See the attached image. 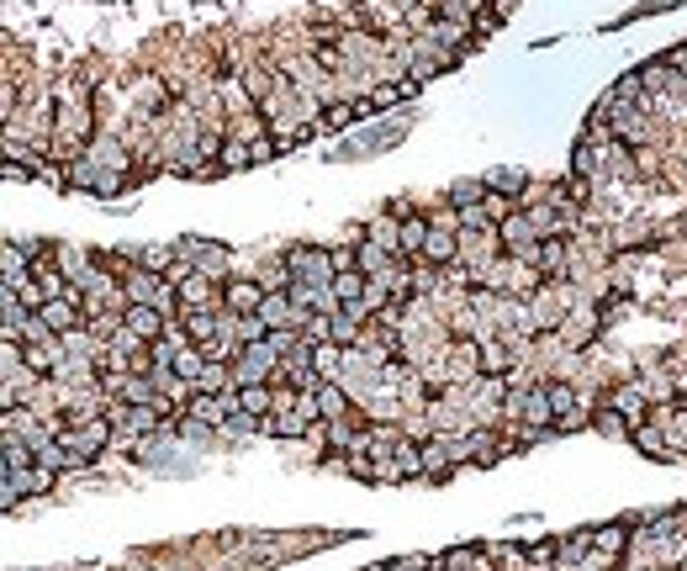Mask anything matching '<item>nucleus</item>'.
<instances>
[{
	"label": "nucleus",
	"mask_w": 687,
	"mask_h": 571,
	"mask_svg": "<svg viewBox=\"0 0 687 571\" xmlns=\"http://www.w3.org/2000/svg\"><path fill=\"white\" fill-rule=\"evenodd\" d=\"M59 445L74 455V466H90V460H96L106 445H111V423L106 418H90V423H69V429L59 434Z\"/></svg>",
	"instance_id": "7"
},
{
	"label": "nucleus",
	"mask_w": 687,
	"mask_h": 571,
	"mask_svg": "<svg viewBox=\"0 0 687 571\" xmlns=\"http://www.w3.org/2000/svg\"><path fill=\"white\" fill-rule=\"evenodd\" d=\"M386 571H429V556H397V561H381Z\"/></svg>",
	"instance_id": "42"
},
{
	"label": "nucleus",
	"mask_w": 687,
	"mask_h": 571,
	"mask_svg": "<svg viewBox=\"0 0 687 571\" xmlns=\"http://www.w3.org/2000/svg\"><path fill=\"white\" fill-rule=\"evenodd\" d=\"M0 455H6L11 471H27L32 466V445H27V439H16V434H0Z\"/></svg>",
	"instance_id": "35"
},
{
	"label": "nucleus",
	"mask_w": 687,
	"mask_h": 571,
	"mask_svg": "<svg viewBox=\"0 0 687 571\" xmlns=\"http://www.w3.org/2000/svg\"><path fill=\"white\" fill-rule=\"evenodd\" d=\"M629 445H635L645 460H677V466H687V455H677L672 445H666V429L651 418V423H640V429H629Z\"/></svg>",
	"instance_id": "15"
},
{
	"label": "nucleus",
	"mask_w": 687,
	"mask_h": 571,
	"mask_svg": "<svg viewBox=\"0 0 687 571\" xmlns=\"http://www.w3.org/2000/svg\"><path fill=\"white\" fill-rule=\"evenodd\" d=\"M545 392H550L555 434H577V429H587V423H592V402L571 381H545Z\"/></svg>",
	"instance_id": "4"
},
{
	"label": "nucleus",
	"mask_w": 687,
	"mask_h": 571,
	"mask_svg": "<svg viewBox=\"0 0 687 571\" xmlns=\"http://www.w3.org/2000/svg\"><path fill=\"white\" fill-rule=\"evenodd\" d=\"M312 371H318L323 381H339V371H344V349H339V344H312Z\"/></svg>",
	"instance_id": "33"
},
{
	"label": "nucleus",
	"mask_w": 687,
	"mask_h": 571,
	"mask_svg": "<svg viewBox=\"0 0 687 571\" xmlns=\"http://www.w3.org/2000/svg\"><path fill=\"white\" fill-rule=\"evenodd\" d=\"M481 180H487V191H497V196H508L513 207H518V196L529 191V175H524V170H513V164H503V170H487V175H481Z\"/></svg>",
	"instance_id": "26"
},
{
	"label": "nucleus",
	"mask_w": 687,
	"mask_h": 571,
	"mask_svg": "<svg viewBox=\"0 0 687 571\" xmlns=\"http://www.w3.org/2000/svg\"><path fill=\"white\" fill-rule=\"evenodd\" d=\"M492 260H503V244H497V228H481V233H460V254H455V265H466L476 281L487 275Z\"/></svg>",
	"instance_id": "12"
},
{
	"label": "nucleus",
	"mask_w": 687,
	"mask_h": 571,
	"mask_svg": "<svg viewBox=\"0 0 687 571\" xmlns=\"http://www.w3.org/2000/svg\"><path fill=\"white\" fill-rule=\"evenodd\" d=\"M265 302V286L259 281H222V312H233V318H249Z\"/></svg>",
	"instance_id": "18"
},
{
	"label": "nucleus",
	"mask_w": 687,
	"mask_h": 571,
	"mask_svg": "<svg viewBox=\"0 0 687 571\" xmlns=\"http://www.w3.org/2000/svg\"><path fill=\"white\" fill-rule=\"evenodd\" d=\"M328 254H333V275H339V270H355V244H333Z\"/></svg>",
	"instance_id": "41"
},
{
	"label": "nucleus",
	"mask_w": 687,
	"mask_h": 571,
	"mask_svg": "<svg viewBox=\"0 0 687 571\" xmlns=\"http://www.w3.org/2000/svg\"><path fill=\"white\" fill-rule=\"evenodd\" d=\"M392 265H397V254H386L381 244H370V238H360V244H355V270L360 275H386Z\"/></svg>",
	"instance_id": "28"
},
{
	"label": "nucleus",
	"mask_w": 687,
	"mask_h": 571,
	"mask_svg": "<svg viewBox=\"0 0 687 571\" xmlns=\"http://www.w3.org/2000/svg\"><path fill=\"white\" fill-rule=\"evenodd\" d=\"M397 228H402V217H392V212H381V217H370V228H365V238H370V244H381L386 254H397Z\"/></svg>",
	"instance_id": "32"
},
{
	"label": "nucleus",
	"mask_w": 687,
	"mask_h": 571,
	"mask_svg": "<svg viewBox=\"0 0 687 571\" xmlns=\"http://www.w3.org/2000/svg\"><path fill=\"white\" fill-rule=\"evenodd\" d=\"M175 254H180V265H191L196 275H207V281H228V249H222V244H212V238H180V244H175Z\"/></svg>",
	"instance_id": "6"
},
{
	"label": "nucleus",
	"mask_w": 687,
	"mask_h": 571,
	"mask_svg": "<svg viewBox=\"0 0 687 571\" xmlns=\"http://www.w3.org/2000/svg\"><path fill=\"white\" fill-rule=\"evenodd\" d=\"M275 408V386H238V413L244 418H270Z\"/></svg>",
	"instance_id": "29"
},
{
	"label": "nucleus",
	"mask_w": 687,
	"mask_h": 571,
	"mask_svg": "<svg viewBox=\"0 0 687 571\" xmlns=\"http://www.w3.org/2000/svg\"><path fill=\"white\" fill-rule=\"evenodd\" d=\"M201 365H207V355H201V349H196V344H185V349H180V355H175V376H180V381H191V386H196V376H201Z\"/></svg>",
	"instance_id": "36"
},
{
	"label": "nucleus",
	"mask_w": 687,
	"mask_h": 571,
	"mask_svg": "<svg viewBox=\"0 0 687 571\" xmlns=\"http://www.w3.org/2000/svg\"><path fill=\"white\" fill-rule=\"evenodd\" d=\"M0 291H6V281H0Z\"/></svg>",
	"instance_id": "45"
},
{
	"label": "nucleus",
	"mask_w": 687,
	"mask_h": 571,
	"mask_svg": "<svg viewBox=\"0 0 687 571\" xmlns=\"http://www.w3.org/2000/svg\"><path fill=\"white\" fill-rule=\"evenodd\" d=\"M471 571H497V566H492V556H481V561H476Z\"/></svg>",
	"instance_id": "43"
},
{
	"label": "nucleus",
	"mask_w": 687,
	"mask_h": 571,
	"mask_svg": "<svg viewBox=\"0 0 687 571\" xmlns=\"http://www.w3.org/2000/svg\"><path fill=\"white\" fill-rule=\"evenodd\" d=\"M312 402H318V423H333V418L355 413V402H349V392H344L339 381H323L318 392H312Z\"/></svg>",
	"instance_id": "24"
},
{
	"label": "nucleus",
	"mask_w": 687,
	"mask_h": 571,
	"mask_svg": "<svg viewBox=\"0 0 687 571\" xmlns=\"http://www.w3.org/2000/svg\"><path fill=\"white\" fill-rule=\"evenodd\" d=\"M481 201H487V180H455L450 186V196H444V207H481Z\"/></svg>",
	"instance_id": "31"
},
{
	"label": "nucleus",
	"mask_w": 687,
	"mask_h": 571,
	"mask_svg": "<svg viewBox=\"0 0 687 571\" xmlns=\"http://www.w3.org/2000/svg\"><path fill=\"white\" fill-rule=\"evenodd\" d=\"M333 297H339V307H355L365 297V275L360 270H339L333 275Z\"/></svg>",
	"instance_id": "34"
},
{
	"label": "nucleus",
	"mask_w": 687,
	"mask_h": 571,
	"mask_svg": "<svg viewBox=\"0 0 687 571\" xmlns=\"http://www.w3.org/2000/svg\"><path fill=\"white\" fill-rule=\"evenodd\" d=\"M423 238H429V217H423V212H407L402 228H397V260L413 265L418 254H423Z\"/></svg>",
	"instance_id": "22"
},
{
	"label": "nucleus",
	"mask_w": 687,
	"mask_h": 571,
	"mask_svg": "<svg viewBox=\"0 0 687 571\" xmlns=\"http://www.w3.org/2000/svg\"><path fill=\"white\" fill-rule=\"evenodd\" d=\"M592 429L608 434V439H629V423H624L614 408H592Z\"/></svg>",
	"instance_id": "37"
},
{
	"label": "nucleus",
	"mask_w": 687,
	"mask_h": 571,
	"mask_svg": "<svg viewBox=\"0 0 687 571\" xmlns=\"http://www.w3.org/2000/svg\"><path fill=\"white\" fill-rule=\"evenodd\" d=\"M64 186H74V191H90V196H117L127 180L122 175H106V170H96L85 154H74L69 164H64Z\"/></svg>",
	"instance_id": "11"
},
{
	"label": "nucleus",
	"mask_w": 687,
	"mask_h": 571,
	"mask_svg": "<svg viewBox=\"0 0 687 571\" xmlns=\"http://www.w3.org/2000/svg\"><path fill=\"white\" fill-rule=\"evenodd\" d=\"M59 344H64V355H69V360H90V365H101V360H106V344L90 334V328H69Z\"/></svg>",
	"instance_id": "25"
},
{
	"label": "nucleus",
	"mask_w": 687,
	"mask_h": 571,
	"mask_svg": "<svg viewBox=\"0 0 687 571\" xmlns=\"http://www.w3.org/2000/svg\"><path fill=\"white\" fill-rule=\"evenodd\" d=\"M534 270H540L545 281H566V270H571V244L566 238H540V249H534Z\"/></svg>",
	"instance_id": "17"
},
{
	"label": "nucleus",
	"mask_w": 687,
	"mask_h": 571,
	"mask_svg": "<svg viewBox=\"0 0 687 571\" xmlns=\"http://www.w3.org/2000/svg\"><path fill=\"white\" fill-rule=\"evenodd\" d=\"M196 392H233V365L228 360H207L201 365V376H196Z\"/></svg>",
	"instance_id": "30"
},
{
	"label": "nucleus",
	"mask_w": 687,
	"mask_h": 571,
	"mask_svg": "<svg viewBox=\"0 0 687 571\" xmlns=\"http://www.w3.org/2000/svg\"><path fill=\"white\" fill-rule=\"evenodd\" d=\"M233 334H238V344H259L270 328L259 323V312H249V318H233Z\"/></svg>",
	"instance_id": "39"
},
{
	"label": "nucleus",
	"mask_w": 687,
	"mask_h": 571,
	"mask_svg": "<svg viewBox=\"0 0 687 571\" xmlns=\"http://www.w3.org/2000/svg\"><path fill=\"white\" fill-rule=\"evenodd\" d=\"M170 323L175 318H164V312H154V307H122V328H133L143 344L164 339V328H170Z\"/></svg>",
	"instance_id": "21"
},
{
	"label": "nucleus",
	"mask_w": 687,
	"mask_h": 571,
	"mask_svg": "<svg viewBox=\"0 0 687 571\" xmlns=\"http://www.w3.org/2000/svg\"><path fill=\"white\" fill-rule=\"evenodd\" d=\"M497 244H503L508 260H529V265H534L540 233H534V223H529V212H524V207H513V212L503 217V223H497Z\"/></svg>",
	"instance_id": "8"
},
{
	"label": "nucleus",
	"mask_w": 687,
	"mask_h": 571,
	"mask_svg": "<svg viewBox=\"0 0 687 571\" xmlns=\"http://www.w3.org/2000/svg\"><path fill=\"white\" fill-rule=\"evenodd\" d=\"M281 265L291 281H307V286H333V254L323 244H291L281 254Z\"/></svg>",
	"instance_id": "5"
},
{
	"label": "nucleus",
	"mask_w": 687,
	"mask_h": 571,
	"mask_svg": "<svg viewBox=\"0 0 687 571\" xmlns=\"http://www.w3.org/2000/svg\"><path fill=\"white\" fill-rule=\"evenodd\" d=\"M455 254H460V233H450V228H434V223H429V238H423V254H418V265L450 270V265H455Z\"/></svg>",
	"instance_id": "16"
},
{
	"label": "nucleus",
	"mask_w": 687,
	"mask_h": 571,
	"mask_svg": "<svg viewBox=\"0 0 687 571\" xmlns=\"http://www.w3.org/2000/svg\"><path fill=\"white\" fill-rule=\"evenodd\" d=\"M555 339H561V349L592 344V339H598V307H592V302H577V307L566 312V323L555 328Z\"/></svg>",
	"instance_id": "13"
},
{
	"label": "nucleus",
	"mask_w": 687,
	"mask_h": 571,
	"mask_svg": "<svg viewBox=\"0 0 687 571\" xmlns=\"http://www.w3.org/2000/svg\"><path fill=\"white\" fill-rule=\"evenodd\" d=\"M603 408H614L629 429H640V423H651V402H645V392H640V381H624V386H614V392L603 397Z\"/></svg>",
	"instance_id": "14"
},
{
	"label": "nucleus",
	"mask_w": 687,
	"mask_h": 571,
	"mask_svg": "<svg viewBox=\"0 0 687 571\" xmlns=\"http://www.w3.org/2000/svg\"><path fill=\"white\" fill-rule=\"evenodd\" d=\"M0 281H6L11 291L32 281V260H27V254L16 249V244H0Z\"/></svg>",
	"instance_id": "27"
},
{
	"label": "nucleus",
	"mask_w": 687,
	"mask_h": 571,
	"mask_svg": "<svg viewBox=\"0 0 687 571\" xmlns=\"http://www.w3.org/2000/svg\"><path fill=\"white\" fill-rule=\"evenodd\" d=\"M524 556H529L534 566H550V561H555V540H534V545H524Z\"/></svg>",
	"instance_id": "40"
},
{
	"label": "nucleus",
	"mask_w": 687,
	"mask_h": 571,
	"mask_svg": "<svg viewBox=\"0 0 687 571\" xmlns=\"http://www.w3.org/2000/svg\"><path fill=\"white\" fill-rule=\"evenodd\" d=\"M577 302H582V297H577V291H571L566 281H545V286L524 302V307H529V323H534V339H540V334H555V328L566 323V312L577 307Z\"/></svg>",
	"instance_id": "2"
},
{
	"label": "nucleus",
	"mask_w": 687,
	"mask_h": 571,
	"mask_svg": "<svg viewBox=\"0 0 687 571\" xmlns=\"http://www.w3.org/2000/svg\"><path fill=\"white\" fill-rule=\"evenodd\" d=\"M159 291H164V275H154V270H133L122 281V297H127V307H154L159 302Z\"/></svg>",
	"instance_id": "20"
},
{
	"label": "nucleus",
	"mask_w": 687,
	"mask_h": 571,
	"mask_svg": "<svg viewBox=\"0 0 687 571\" xmlns=\"http://www.w3.org/2000/svg\"><path fill=\"white\" fill-rule=\"evenodd\" d=\"M85 159L96 164V170H106V175H122V180H133V149H127V143L117 138V133H96L85 143Z\"/></svg>",
	"instance_id": "9"
},
{
	"label": "nucleus",
	"mask_w": 687,
	"mask_h": 571,
	"mask_svg": "<svg viewBox=\"0 0 687 571\" xmlns=\"http://www.w3.org/2000/svg\"><path fill=\"white\" fill-rule=\"evenodd\" d=\"M96 138V112H90V96L80 85L64 90V106L53 112V164H69L74 154H85V143Z\"/></svg>",
	"instance_id": "1"
},
{
	"label": "nucleus",
	"mask_w": 687,
	"mask_h": 571,
	"mask_svg": "<svg viewBox=\"0 0 687 571\" xmlns=\"http://www.w3.org/2000/svg\"><path fill=\"white\" fill-rule=\"evenodd\" d=\"M677 571H687V561H682V566H677Z\"/></svg>",
	"instance_id": "44"
},
{
	"label": "nucleus",
	"mask_w": 687,
	"mask_h": 571,
	"mask_svg": "<svg viewBox=\"0 0 687 571\" xmlns=\"http://www.w3.org/2000/svg\"><path fill=\"white\" fill-rule=\"evenodd\" d=\"M22 365L32 376H53L64 365V344H59V334L53 339H37V344H22Z\"/></svg>",
	"instance_id": "19"
},
{
	"label": "nucleus",
	"mask_w": 687,
	"mask_h": 571,
	"mask_svg": "<svg viewBox=\"0 0 687 571\" xmlns=\"http://www.w3.org/2000/svg\"><path fill=\"white\" fill-rule=\"evenodd\" d=\"M138 265H143V270H154V275H164V270L175 265V244H154V249H143V254H138Z\"/></svg>",
	"instance_id": "38"
},
{
	"label": "nucleus",
	"mask_w": 687,
	"mask_h": 571,
	"mask_svg": "<svg viewBox=\"0 0 687 571\" xmlns=\"http://www.w3.org/2000/svg\"><path fill=\"white\" fill-rule=\"evenodd\" d=\"M238 80H244V96L254 101V112L270 101V90L281 85V69H270V64H249V69H238Z\"/></svg>",
	"instance_id": "23"
},
{
	"label": "nucleus",
	"mask_w": 687,
	"mask_h": 571,
	"mask_svg": "<svg viewBox=\"0 0 687 571\" xmlns=\"http://www.w3.org/2000/svg\"><path fill=\"white\" fill-rule=\"evenodd\" d=\"M275 371H281V355L270 349V334L259 344H238L233 355V386H270Z\"/></svg>",
	"instance_id": "3"
},
{
	"label": "nucleus",
	"mask_w": 687,
	"mask_h": 571,
	"mask_svg": "<svg viewBox=\"0 0 687 571\" xmlns=\"http://www.w3.org/2000/svg\"><path fill=\"white\" fill-rule=\"evenodd\" d=\"M37 323L48 328V334H69V328H85V312H80V291L74 286H64L59 297H48L43 307H37Z\"/></svg>",
	"instance_id": "10"
}]
</instances>
